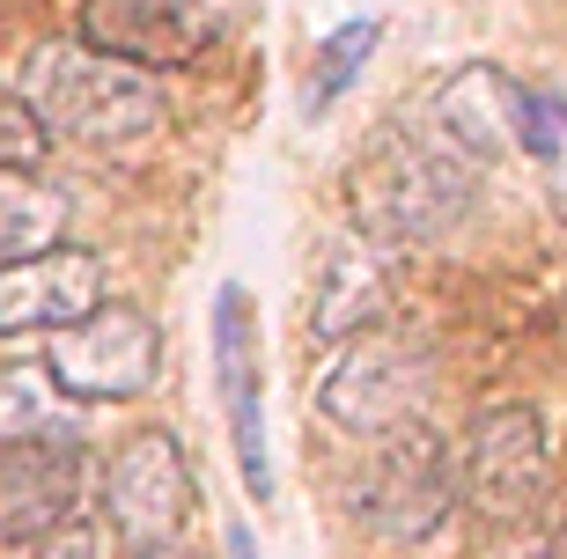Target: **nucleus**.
<instances>
[{"mask_svg":"<svg viewBox=\"0 0 567 559\" xmlns=\"http://www.w3.org/2000/svg\"><path fill=\"white\" fill-rule=\"evenodd\" d=\"M480 177L486 169L442 147L427 125H377L347 163V214L377 250L435 244L480 207Z\"/></svg>","mask_w":567,"mask_h":559,"instance_id":"obj_1","label":"nucleus"},{"mask_svg":"<svg viewBox=\"0 0 567 559\" xmlns=\"http://www.w3.org/2000/svg\"><path fill=\"white\" fill-rule=\"evenodd\" d=\"M22 104L38 111L52 141L74 147H133L163 125V89L155 74L126 60H104L89 44H38L22 60Z\"/></svg>","mask_w":567,"mask_h":559,"instance_id":"obj_2","label":"nucleus"},{"mask_svg":"<svg viewBox=\"0 0 567 559\" xmlns=\"http://www.w3.org/2000/svg\"><path fill=\"white\" fill-rule=\"evenodd\" d=\"M354 516L383 545L435 538L442 522L457 516V449H450V435L427 427V420H405L399 435H383L377 456L361 464Z\"/></svg>","mask_w":567,"mask_h":559,"instance_id":"obj_3","label":"nucleus"},{"mask_svg":"<svg viewBox=\"0 0 567 559\" xmlns=\"http://www.w3.org/2000/svg\"><path fill=\"white\" fill-rule=\"evenodd\" d=\"M163 369V332L133 302H104L96 317L44 339V383L74 405H126Z\"/></svg>","mask_w":567,"mask_h":559,"instance_id":"obj_4","label":"nucleus"},{"mask_svg":"<svg viewBox=\"0 0 567 559\" xmlns=\"http://www.w3.org/2000/svg\"><path fill=\"white\" fill-rule=\"evenodd\" d=\"M104 522L111 538H126L133 552H163L185 538V522L199 516V478H192L185 449L169 427H141L111 449L104 464Z\"/></svg>","mask_w":567,"mask_h":559,"instance_id":"obj_5","label":"nucleus"},{"mask_svg":"<svg viewBox=\"0 0 567 559\" xmlns=\"http://www.w3.org/2000/svg\"><path fill=\"white\" fill-rule=\"evenodd\" d=\"M427 397V353L399 332H361L332 353V369L317 375V413L347 435H399L405 420H421Z\"/></svg>","mask_w":567,"mask_h":559,"instance_id":"obj_6","label":"nucleus"},{"mask_svg":"<svg viewBox=\"0 0 567 559\" xmlns=\"http://www.w3.org/2000/svg\"><path fill=\"white\" fill-rule=\"evenodd\" d=\"M546 494V420L530 405H486L457 442V500L480 522H524Z\"/></svg>","mask_w":567,"mask_h":559,"instance_id":"obj_7","label":"nucleus"},{"mask_svg":"<svg viewBox=\"0 0 567 559\" xmlns=\"http://www.w3.org/2000/svg\"><path fill=\"white\" fill-rule=\"evenodd\" d=\"M214 391L229 420V456L244 494L266 508L274 500V456H266V361H258V302L244 288L214 294Z\"/></svg>","mask_w":567,"mask_h":559,"instance_id":"obj_8","label":"nucleus"},{"mask_svg":"<svg viewBox=\"0 0 567 559\" xmlns=\"http://www.w3.org/2000/svg\"><path fill=\"white\" fill-rule=\"evenodd\" d=\"M427 133L442 147H457L472 169L508 163L530 141V89L516 74H502V66H486V60L450 66L435 82V96H427Z\"/></svg>","mask_w":567,"mask_h":559,"instance_id":"obj_9","label":"nucleus"},{"mask_svg":"<svg viewBox=\"0 0 567 559\" xmlns=\"http://www.w3.org/2000/svg\"><path fill=\"white\" fill-rule=\"evenodd\" d=\"M104 60H126L141 74L192 66L214 44V15L199 0H82V38Z\"/></svg>","mask_w":567,"mask_h":559,"instance_id":"obj_10","label":"nucleus"},{"mask_svg":"<svg viewBox=\"0 0 567 559\" xmlns=\"http://www.w3.org/2000/svg\"><path fill=\"white\" fill-rule=\"evenodd\" d=\"M96 464L74 435H16L0 442V530H52L89 516Z\"/></svg>","mask_w":567,"mask_h":559,"instance_id":"obj_11","label":"nucleus"},{"mask_svg":"<svg viewBox=\"0 0 567 559\" xmlns=\"http://www.w3.org/2000/svg\"><path fill=\"white\" fill-rule=\"evenodd\" d=\"M104 310V258L96 250H38L22 266H0V339H52Z\"/></svg>","mask_w":567,"mask_h":559,"instance_id":"obj_12","label":"nucleus"},{"mask_svg":"<svg viewBox=\"0 0 567 559\" xmlns=\"http://www.w3.org/2000/svg\"><path fill=\"white\" fill-rule=\"evenodd\" d=\"M383 302H391V272H383V250H339L332 266H324V280H317L310 294V339H324V346H347V339L377 332Z\"/></svg>","mask_w":567,"mask_h":559,"instance_id":"obj_13","label":"nucleus"},{"mask_svg":"<svg viewBox=\"0 0 567 559\" xmlns=\"http://www.w3.org/2000/svg\"><path fill=\"white\" fill-rule=\"evenodd\" d=\"M60 244H66V191H52L44 177L0 169V266H22V258Z\"/></svg>","mask_w":567,"mask_h":559,"instance_id":"obj_14","label":"nucleus"},{"mask_svg":"<svg viewBox=\"0 0 567 559\" xmlns=\"http://www.w3.org/2000/svg\"><path fill=\"white\" fill-rule=\"evenodd\" d=\"M0 559H104V530L89 516H66L52 530H0Z\"/></svg>","mask_w":567,"mask_h":559,"instance_id":"obj_15","label":"nucleus"},{"mask_svg":"<svg viewBox=\"0 0 567 559\" xmlns=\"http://www.w3.org/2000/svg\"><path fill=\"white\" fill-rule=\"evenodd\" d=\"M377 52V22H339L332 38L317 44V66H310V104H332L339 89L354 82V66Z\"/></svg>","mask_w":567,"mask_h":559,"instance_id":"obj_16","label":"nucleus"},{"mask_svg":"<svg viewBox=\"0 0 567 559\" xmlns=\"http://www.w3.org/2000/svg\"><path fill=\"white\" fill-rule=\"evenodd\" d=\"M524 147L546 163V199L567 221V104L560 96H530V141Z\"/></svg>","mask_w":567,"mask_h":559,"instance_id":"obj_17","label":"nucleus"},{"mask_svg":"<svg viewBox=\"0 0 567 559\" xmlns=\"http://www.w3.org/2000/svg\"><path fill=\"white\" fill-rule=\"evenodd\" d=\"M44 155H52V133L38 125V111L22 104L16 89L0 82V169H16V177H38Z\"/></svg>","mask_w":567,"mask_h":559,"instance_id":"obj_18","label":"nucleus"},{"mask_svg":"<svg viewBox=\"0 0 567 559\" xmlns=\"http://www.w3.org/2000/svg\"><path fill=\"white\" fill-rule=\"evenodd\" d=\"M133 559H199V552H185V545H163V552H133Z\"/></svg>","mask_w":567,"mask_h":559,"instance_id":"obj_19","label":"nucleus"}]
</instances>
